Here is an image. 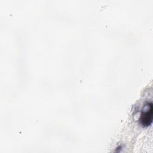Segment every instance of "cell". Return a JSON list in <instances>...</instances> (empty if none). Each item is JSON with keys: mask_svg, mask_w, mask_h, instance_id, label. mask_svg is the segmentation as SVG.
<instances>
[{"mask_svg": "<svg viewBox=\"0 0 153 153\" xmlns=\"http://www.w3.org/2000/svg\"><path fill=\"white\" fill-rule=\"evenodd\" d=\"M153 106L152 102H146L142 109L140 117V124L145 127L149 126L152 121Z\"/></svg>", "mask_w": 153, "mask_h": 153, "instance_id": "cell-1", "label": "cell"}]
</instances>
